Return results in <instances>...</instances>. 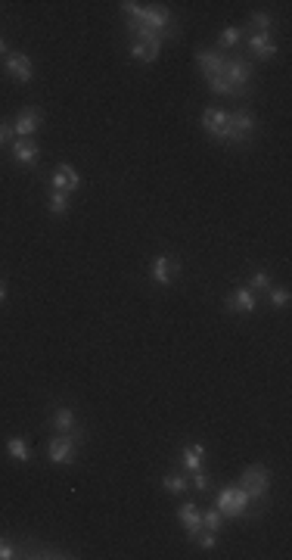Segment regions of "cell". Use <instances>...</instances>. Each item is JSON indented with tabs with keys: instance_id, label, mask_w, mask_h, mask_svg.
<instances>
[{
	"instance_id": "8",
	"label": "cell",
	"mask_w": 292,
	"mask_h": 560,
	"mask_svg": "<svg viewBox=\"0 0 292 560\" xmlns=\"http://www.w3.org/2000/svg\"><path fill=\"white\" fill-rule=\"evenodd\" d=\"M177 274H181V265H177V258L171 255H155L153 265H149V277H153L155 286H171L177 280Z\"/></svg>"
},
{
	"instance_id": "16",
	"label": "cell",
	"mask_w": 292,
	"mask_h": 560,
	"mask_svg": "<svg viewBox=\"0 0 292 560\" xmlns=\"http://www.w3.org/2000/svg\"><path fill=\"white\" fill-rule=\"evenodd\" d=\"M13 162L25 165V168H34V165L41 162V147L32 138H28V140H16V143H13Z\"/></svg>"
},
{
	"instance_id": "20",
	"label": "cell",
	"mask_w": 292,
	"mask_h": 560,
	"mask_svg": "<svg viewBox=\"0 0 292 560\" xmlns=\"http://www.w3.org/2000/svg\"><path fill=\"white\" fill-rule=\"evenodd\" d=\"M6 455H10V461H16V464L32 461V448H28V442L22 439V436H13V439L6 442Z\"/></svg>"
},
{
	"instance_id": "18",
	"label": "cell",
	"mask_w": 292,
	"mask_h": 560,
	"mask_svg": "<svg viewBox=\"0 0 292 560\" xmlns=\"http://www.w3.org/2000/svg\"><path fill=\"white\" fill-rule=\"evenodd\" d=\"M205 445H199V442H190V445H183L181 448V464H183V470L187 473H196V470H202L205 467Z\"/></svg>"
},
{
	"instance_id": "23",
	"label": "cell",
	"mask_w": 292,
	"mask_h": 560,
	"mask_svg": "<svg viewBox=\"0 0 292 560\" xmlns=\"http://www.w3.org/2000/svg\"><path fill=\"white\" fill-rule=\"evenodd\" d=\"M47 212H50V215H66V212H69V193L50 190V193H47Z\"/></svg>"
},
{
	"instance_id": "34",
	"label": "cell",
	"mask_w": 292,
	"mask_h": 560,
	"mask_svg": "<svg viewBox=\"0 0 292 560\" xmlns=\"http://www.w3.org/2000/svg\"><path fill=\"white\" fill-rule=\"evenodd\" d=\"M4 299H6V286L0 284V302H4Z\"/></svg>"
},
{
	"instance_id": "4",
	"label": "cell",
	"mask_w": 292,
	"mask_h": 560,
	"mask_svg": "<svg viewBox=\"0 0 292 560\" xmlns=\"http://www.w3.org/2000/svg\"><path fill=\"white\" fill-rule=\"evenodd\" d=\"M47 461L50 464H56V467H69V464H75V458H78V442L72 439V433H56L53 439L47 442Z\"/></svg>"
},
{
	"instance_id": "28",
	"label": "cell",
	"mask_w": 292,
	"mask_h": 560,
	"mask_svg": "<svg viewBox=\"0 0 292 560\" xmlns=\"http://www.w3.org/2000/svg\"><path fill=\"white\" fill-rule=\"evenodd\" d=\"M267 302H270V308H289V290H283V286H270Z\"/></svg>"
},
{
	"instance_id": "30",
	"label": "cell",
	"mask_w": 292,
	"mask_h": 560,
	"mask_svg": "<svg viewBox=\"0 0 292 560\" xmlns=\"http://www.w3.org/2000/svg\"><path fill=\"white\" fill-rule=\"evenodd\" d=\"M13 557H19V548L6 535H0V560H13Z\"/></svg>"
},
{
	"instance_id": "26",
	"label": "cell",
	"mask_w": 292,
	"mask_h": 560,
	"mask_svg": "<svg viewBox=\"0 0 292 560\" xmlns=\"http://www.w3.org/2000/svg\"><path fill=\"white\" fill-rule=\"evenodd\" d=\"M205 81H209V91L211 93H218V97H239L237 91L230 88V84H227V78L224 75H215V78H205Z\"/></svg>"
},
{
	"instance_id": "6",
	"label": "cell",
	"mask_w": 292,
	"mask_h": 560,
	"mask_svg": "<svg viewBox=\"0 0 292 560\" xmlns=\"http://www.w3.org/2000/svg\"><path fill=\"white\" fill-rule=\"evenodd\" d=\"M249 495L239 489V486H224V489L218 492V498H215V507L224 516H243V514H249Z\"/></svg>"
},
{
	"instance_id": "3",
	"label": "cell",
	"mask_w": 292,
	"mask_h": 560,
	"mask_svg": "<svg viewBox=\"0 0 292 560\" xmlns=\"http://www.w3.org/2000/svg\"><path fill=\"white\" fill-rule=\"evenodd\" d=\"M252 75H255V66L249 60H239V56L224 60V78H227V84H230V88L239 93V97H246V93H249Z\"/></svg>"
},
{
	"instance_id": "17",
	"label": "cell",
	"mask_w": 292,
	"mask_h": 560,
	"mask_svg": "<svg viewBox=\"0 0 292 560\" xmlns=\"http://www.w3.org/2000/svg\"><path fill=\"white\" fill-rule=\"evenodd\" d=\"M75 427H78V414L69 405H56L53 414H50V429H56V433H72Z\"/></svg>"
},
{
	"instance_id": "21",
	"label": "cell",
	"mask_w": 292,
	"mask_h": 560,
	"mask_svg": "<svg viewBox=\"0 0 292 560\" xmlns=\"http://www.w3.org/2000/svg\"><path fill=\"white\" fill-rule=\"evenodd\" d=\"M246 28L252 34H270V28H274V16H270V13H252V16L246 19Z\"/></svg>"
},
{
	"instance_id": "33",
	"label": "cell",
	"mask_w": 292,
	"mask_h": 560,
	"mask_svg": "<svg viewBox=\"0 0 292 560\" xmlns=\"http://www.w3.org/2000/svg\"><path fill=\"white\" fill-rule=\"evenodd\" d=\"M6 53H10V44H6L4 38H0V56H6Z\"/></svg>"
},
{
	"instance_id": "11",
	"label": "cell",
	"mask_w": 292,
	"mask_h": 560,
	"mask_svg": "<svg viewBox=\"0 0 292 560\" xmlns=\"http://www.w3.org/2000/svg\"><path fill=\"white\" fill-rule=\"evenodd\" d=\"M162 41L165 38H159V34H153V38H134L131 41V56L137 62H155L159 60V53H162Z\"/></svg>"
},
{
	"instance_id": "32",
	"label": "cell",
	"mask_w": 292,
	"mask_h": 560,
	"mask_svg": "<svg viewBox=\"0 0 292 560\" xmlns=\"http://www.w3.org/2000/svg\"><path fill=\"white\" fill-rule=\"evenodd\" d=\"M10 125H6V121H0V147H4V143H6V138H10Z\"/></svg>"
},
{
	"instance_id": "24",
	"label": "cell",
	"mask_w": 292,
	"mask_h": 560,
	"mask_svg": "<svg viewBox=\"0 0 292 560\" xmlns=\"http://www.w3.org/2000/svg\"><path fill=\"white\" fill-rule=\"evenodd\" d=\"M162 486H165V492H171V495H183L190 483H187L183 473H165V476H162Z\"/></svg>"
},
{
	"instance_id": "5",
	"label": "cell",
	"mask_w": 292,
	"mask_h": 560,
	"mask_svg": "<svg viewBox=\"0 0 292 560\" xmlns=\"http://www.w3.org/2000/svg\"><path fill=\"white\" fill-rule=\"evenodd\" d=\"M202 131L218 143H230V134H233L230 131V112L218 109V106H209V109L202 112Z\"/></svg>"
},
{
	"instance_id": "2",
	"label": "cell",
	"mask_w": 292,
	"mask_h": 560,
	"mask_svg": "<svg viewBox=\"0 0 292 560\" xmlns=\"http://www.w3.org/2000/svg\"><path fill=\"white\" fill-rule=\"evenodd\" d=\"M239 489L249 495V501H267L270 495V473L265 464H252L239 476Z\"/></svg>"
},
{
	"instance_id": "19",
	"label": "cell",
	"mask_w": 292,
	"mask_h": 560,
	"mask_svg": "<svg viewBox=\"0 0 292 560\" xmlns=\"http://www.w3.org/2000/svg\"><path fill=\"white\" fill-rule=\"evenodd\" d=\"M249 50H252V56H258V60H274L277 56L274 34H249Z\"/></svg>"
},
{
	"instance_id": "7",
	"label": "cell",
	"mask_w": 292,
	"mask_h": 560,
	"mask_svg": "<svg viewBox=\"0 0 292 560\" xmlns=\"http://www.w3.org/2000/svg\"><path fill=\"white\" fill-rule=\"evenodd\" d=\"M4 72L10 78H16V81L28 84L34 78V62L28 53H22V50H10V53L4 56Z\"/></svg>"
},
{
	"instance_id": "10",
	"label": "cell",
	"mask_w": 292,
	"mask_h": 560,
	"mask_svg": "<svg viewBox=\"0 0 292 560\" xmlns=\"http://www.w3.org/2000/svg\"><path fill=\"white\" fill-rule=\"evenodd\" d=\"M10 131L16 134V140H28V138H34V134L41 131V112L34 109V106H25V109L16 116V121L10 125Z\"/></svg>"
},
{
	"instance_id": "1",
	"label": "cell",
	"mask_w": 292,
	"mask_h": 560,
	"mask_svg": "<svg viewBox=\"0 0 292 560\" xmlns=\"http://www.w3.org/2000/svg\"><path fill=\"white\" fill-rule=\"evenodd\" d=\"M122 16H125V28L140 25V28H149L153 34H159V38L171 34L168 32V28H171L168 6H159V4L144 6V4H137V0H125V4H122Z\"/></svg>"
},
{
	"instance_id": "14",
	"label": "cell",
	"mask_w": 292,
	"mask_h": 560,
	"mask_svg": "<svg viewBox=\"0 0 292 560\" xmlns=\"http://www.w3.org/2000/svg\"><path fill=\"white\" fill-rule=\"evenodd\" d=\"M177 523L187 529V538L193 542L196 533L202 529V511H199V505H193V501H183V505L177 507Z\"/></svg>"
},
{
	"instance_id": "13",
	"label": "cell",
	"mask_w": 292,
	"mask_h": 560,
	"mask_svg": "<svg viewBox=\"0 0 292 560\" xmlns=\"http://www.w3.org/2000/svg\"><path fill=\"white\" fill-rule=\"evenodd\" d=\"M78 187H81V175H78L72 165H66V162L56 165L53 178H50V190H62V193H69V196H72Z\"/></svg>"
},
{
	"instance_id": "27",
	"label": "cell",
	"mask_w": 292,
	"mask_h": 560,
	"mask_svg": "<svg viewBox=\"0 0 292 560\" xmlns=\"http://www.w3.org/2000/svg\"><path fill=\"white\" fill-rule=\"evenodd\" d=\"M249 290L252 293H261V290H270V274L265 268H258V271H252V274H249Z\"/></svg>"
},
{
	"instance_id": "12",
	"label": "cell",
	"mask_w": 292,
	"mask_h": 560,
	"mask_svg": "<svg viewBox=\"0 0 292 560\" xmlns=\"http://www.w3.org/2000/svg\"><path fill=\"white\" fill-rule=\"evenodd\" d=\"M230 147L233 143H246L249 138H252V131H255V116L249 109H237V112H230Z\"/></svg>"
},
{
	"instance_id": "29",
	"label": "cell",
	"mask_w": 292,
	"mask_h": 560,
	"mask_svg": "<svg viewBox=\"0 0 292 560\" xmlns=\"http://www.w3.org/2000/svg\"><path fill=\"white\" fill-rule=\"evenodd\" d=\"M193 545H199L202 551H211V548L218 545V533H209V529H199L196 538H193Z\"/></svg>"
},
{
	"instance_id": "22",
	"label": "cell",
	"mask_w": 292,
	"mask_h": 560,
	"mask_svg": "<svg viewBox=\"0 0 292 560\" xmlns=\"http://www.w3.org/2000/svg\"><path fill=\"white\" fill-rule=\"evenodd\" d=\"M239 41H243V28H239V25H227L224 32L218 34V50H221V53H224V50H233Z\"/></svg>"
},
{
	"instance_id": "25",
	"label": "cell",
	"mask_w": 292,
	"mask_h": 560,
	"mask_svg": "<svg viewBox=\"0 0 292 560\" xmlns=\"http://www.w3.org/2000/svg\"><path fill=\"white\" fill-rule=\"evenodd\" d=\"M202 529H209V533H221V529H224V514H221L218 507L202 511Z\"/></svg>"
},
{
	"instance_id": "9",
	"label": "cell",
	"mask_w": 292,
	"mask_h": 560,
	"mask_svg": "<svg viewBox=\"0 0 292 560\" xmlns=\"http://www.w3.org/2000/svg\"><path fill=\"white\" fill-rule=\"evenodd\" d=\"M255 308H258V293H252L249 286H239L224 299V312L230 314H252Z\"/></svg>"
},
{
	"instance_id": "15",
	"label": "cell",
	"mask_w": 292,
	"mask_h": 560,
	"mask_svg": "<svg viewBox=\"0 0 292 560\" xmlns=\"http://www.w3.org/2000/svg\"><path fill=\"white\" fill-rule=\"evenodd\" d=\"M196 66L202 69L205 78L224 75V53H221L218 47H211V50H196Z\"/></svg>"
},
{
	"instance_id": "31",
	"label": "cell",
	"mask_w": 292,
	"mask_h": 560,
	"mask_svg": "<svg viewBox=\"0 0 292 560\" xmlns=\"http://www.w3.org/2000/svg\"><path fill=\"white\" fill-rule=\"evenodd\" d=\"M190 479H193V489H199V492H205L211 486V476L205 473V467H202V470H196V473H190Z\"/></svg>"
}]
</instances>
